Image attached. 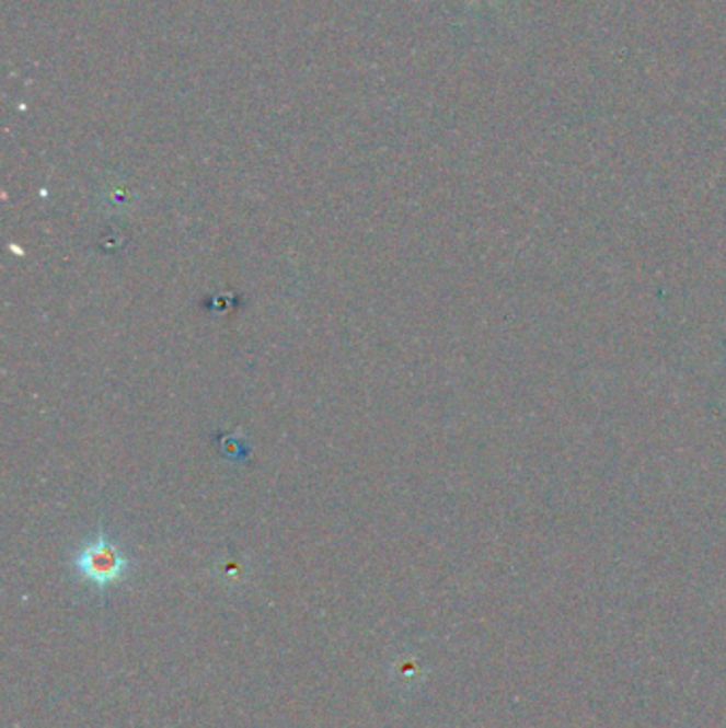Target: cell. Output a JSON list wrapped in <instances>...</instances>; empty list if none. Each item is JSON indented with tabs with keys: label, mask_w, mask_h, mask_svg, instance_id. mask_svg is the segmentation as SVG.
Listing matches in <instances>:
<instances>
[{
	"label": "cell",
	"mask_w": 726,
	"mask_h": 728,
	"mask_svg": "<svg viewBox=\"0 0 726 728\" xmlns=\"http://www.w3.org/2000/svg\"><path fill=\"white\" fill-rule=\"evenodd\" d=\"M71 565L77 577L96 588L99 592H105L107 588L124 581L132 569V561L128 558V554L105 533H99L88 543H83L77 550Z\"/></svg>",
	"instance_id": "cell-1"
}]
</instances>
